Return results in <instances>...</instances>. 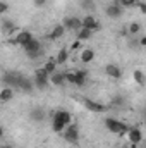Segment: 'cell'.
Returning <instances> with one entry per match:
<instances>
[{"instance_id": "cell-5", "label": "cell", "mask_w": 146, "mask_h": 148, "mask_svg": "<svg viewBox=\"0 0 146 148\" xmlns=\"http://www.w3.org/2000/svg\"><path fill=\"white\" fill-rule=\"evenodd\" d=\"M105 127L108 129L110 133H113V134H122V133L127 131V126L124 122H120L117 119H112V117H107L105 119Z\"/></svg>"}, {"instance_id": "cell-8", "label": "cell", "mask_w": 146, "mask_h": 148, "mask_svg": "<svg viewBox=\"0 0 146 148\" xmlns=\"http://www.w3.org/2000/svg\"><path fill=\"white\" fill-rule=\"evenodd\" d=\"M105 12H107V16L112 17V19H119V17L122 16L124 9L120 7V3H119V2H113V3H108V5H107Z\"/></svg>"}, {"instance_id": "cell-21", "label": "cell", "mask_w": 146, "mask_h": 148, "mask_svg": "<svg viewBox=\"0 0 146 148\" xmlns=\"http://www.w3.org/2000/svg\"><path fill=\"white\" fill-rule=\"evenodd\" d=\"M93 59H95V52H93L91 48H84V50L81 52V62H84V64H89Z\"/></svg>"}, {"instance_id": "cell-30", "label": "cell", "mask_w": 146, "mask_h": 148, "mask_svg": "<svg viewBox=\"0 0 146 148\" xmlns=\"http://www.w3.org/2000/svg\"><path fill=\"white\" fill-rule=\"evenodd\" d=\"M7 10H9V3L3 2V0H0V14H5Z\"/></svg>"}, {"instance_id": "cell-4", "label": "cell", "mask_w": 146, "mask_h": 148, "mask_svg": "<svg viewBox=\"0 0 146 148\" xmlns=\"http://www.w3.org/2000/svg\"><path fill=\"white\" fill-rule=\"evenodd\" d=\"M33 83H35V88H38V90H46V88H48V84H50V81H48V74L45 73L43 67H40V69L35 71Z\"/></svg>"}, {"instance_id": "cell-19", "label": "cell", "mask_w": 146, "mask_h": 148, "mask_svg": "<svg viewBox=\"0 0 146 148\" xmlns=\"http://www.w3.org/2000/svg\"><path fill=\"white\" fill-rule=\"evenodd\" d=\"M29 117H31V121L41 122V121H45V110L41 107H36V109H33V110L29 112Z\"/></svg>"}, {"instance_id": "cell-28", "label": "cell", "mask_w": 146, "mask_h": 148, "mask_svg": "<svg viewBox=\"0 0 146 148\" xmlns=\"http://www.w3.org/2000/svg\"><path fill=\"white\" fill-rule=\"evenodd\" d=\"M127 29H129V33H131V35H138V33L141 31V26H139L138 23H131Z\"/></svg>"}, {"instance_id": "cell-10", "label": "cell", "mask_w": 146, "mask_h": 148, "mask_svg": "<svg viewBox=\"0 0 146 148\" xmlns=\"http://www.w3.org/2000/svg\"><path fill=\"white\" fill-rule=\"evenodd\" d=\"M127 138L132 145H139L141 140H143V134H141V129L139 127H127Z\"/></svg>"}, {"instance_id": "cell-22", "label": "cell", "mask_w": 146, "mask_h": 148, "mask_svg": "<svg viewBox=\"0 0 146 148\" xmlns=\"http://www.w3.org/2000/svg\"><path fill=\"white\" fill-rule=\"evenodd\" d=\"M43 69H45V73L48 74V76H50L52 73H55V71H57V62H55V59L46 60V62H45V66H43Z\"/></svg>"}, {"instance_id": "cell-13", "label": "cell", "mask_w": 146, "mask_h": 148, "mask_svg": "<svg viewBox=\"0 0 146 148\" xmlns=\"http://www.w3.org/2000/svg\"><path fill=\"white\" fill-rule=\"evenodd\" d=\"M105 74L112 79H120L122 77V69L115 64H108V66H105Z\"/></svg>"}, {"instance_id": "cell-7", "label": "cell", "mask_w": 146, "mask_h": 148, "mask_svg": "<svg viewBox=\"0 0 146 148\" xmlns=\"http://www.w3.org/2000/svg\"><path fill=\"white\" fill-rule=\"evenodd\" d=\"M64 29H71V31H79L83 26H81V19L74 17V16H67L64 17Z\"/></svg>"}, {"instance_id": "cell-11", "label": "cell", "mask_w": 146, "mask_h": 148, "mask_svg": "<svg viewBox=\"0 0 146 148\" xmlns=\"http://www.w3.org/2000/svg\"><path fill=\"white\" fill-rule=\"evenodd\" d=\"M48 81H50V84H53V86H64L67 81H65V74L60 73V71H55V73H52L48 76Z\"/></svg>"}, {"instance_id": "cell-9", "label": "cell", "mask_w": 146, "mask_h": 148, "mask_svg": "<svg viewBox=\"0 0 146 148\" xmlns=\"http://www.w3.org/2000/svg\"><path fill=\"white\" fill-rule=\"evenodd\" d=\"M83 103H84V107H86L88 110L98 112V114H102V112H105L107 109H108L107 105H103V103H100V102H95V100H89V98L83 100Z\"/></svg>"}, {"instance_id": "cell-1", "label": "cell", "mask_w": 146, "mask_h": 148, "mask_svg": "<svg viewBox=\"0 0 146 148\" xmlns=\"http://www.w3.org/2000/svg\"><path fill=\"white\" fill-rule=\"evenodd\" d=\"M71 119H72L71 112L57 110L53 115H52V129H53L55 133H62V131L65 129V126L71 124Z\"/></svg>"}, {"instance_id": "cell-6", "label": "cell", "mask_w": 146, "mask_h": 148, "mask_svg": "<svg viewBox=\"0 0 146 148\" xmlns=\"http://www.w3.org/2000/svg\"><path fill=\"white\" fill-rule=\"evenodd\" d=\"M64 140L67 143H72V145H76L79 141V127H77V124L65 126V129H64Z\"/></svg>"}, {"instance_id": "cell-26", "label": "cell", "mask_w": 146, "mask_h": 148, "mask_svg": "<svg viewBox=\"0 0 146 148\" xmlns=\"http://www.w3.org/2000/svg\"><path fill=\"white\" fill-rule=\"evenodd\" d=\"M124 103H126L124 95H115V97H112V105H113V107H122Z\"/></svg>"}, {"instance_id": "cell-27", "label": "cell", "mask_w": 146, "mask_h": 148, "mask_svg": "<svg viewBox=\"0 0 146 148\" xmlns=\"http://www.w3.org/2000/svg\"><path fill=\"white\" fill-rule=\"evenodd\" d=\"M119 3L122 9H131V7L138 5V0H119Z\"/></svg>"}, {"instance_id": "cell-3", "label": "cell", "mask_w": 146, "mask_h": 148, "mask_svg": "<svg viewBox=\"0 0 146 148\" xmlns=\"http://www.w3.org/2000/svg\"><path fill=\"white\" fill-rule=\"evenodd\" d=\"M23 79V74L17 71H7L2 74V83L7 88H19V83Z\"/></svg>"}, {"instance_id": "cell-38", "label": "cell", "mask_w": 146, "mask_h": 148, "mask_svg": "<svg viewBox=\"0 0 146 148\" xmlns=\"http://www.w3.org/2000/svg\"><path fill=\"white\" fill-rule=\"evenodd\" d=\"M115 2H119V0H115Z\"/></svg>"}, {"instance_id": "cell-24", "label": "cell", "mask_w": 146, "mask_h": 148, "mask_svg": "<svg viewBox=\"0 0 146 148\" xmlns=\"http://www.w3.org/2000/svg\"><path fill=\"white\" fill-rule=\"evenodd\" d=\"M67 59H69V52H67L65 48H62V50L57 53L55 62H57V64H65V62H67Z\"/></svg>"}, {"instance_id": "cell-31", "label": "cell", "mask_w": 146, "mask_h": 148, "mask_svg": "<svg viewBox=\"0 0 146 148\" xmlns=\"http://www.w3.org/2000/svg\"><path fill=\"white\" fill-rule=\"evenodd\" d=\"M79 47H81V41H79V40H76L72 45H71V50H77Z\"/></svg>"}, {"instance_id": "cell-33", "label": "cell", "mask_w": 146, "mask_h": 148, "mask_svg": "<svg viewBox=\"0 0 146 148\" xmlns=\"http://www.w3.org/2000/svg\"><path fill=\"white\" fill-rule=\"evenodd\" d=\"M139 5V10H141V14H146V5L145 3H138Z\"/></svg>"}, {"instance_id": "cell-12", "label": "cell", "mask_w": 146, "mask_h": 148, "mask_svg": "<svg viewBox=\"0 0 146 148\" xmlns=\"http://www.w3.org/2000/svg\"><path fill=\"white\" fill-rule=\"evenodd\" d=\"M81 26L86 28V29H89V31H96V29H100V24H98V21H96L93 16H86L84 19H81Z\"/></svg>"}, {"instance_id": "cell-18", "label": "cell", "mask_w": 146, "mask_h": 148, "mask_svg": "<svg viewBox=\"0 0 146 148\" xmlns=\"http://www.w3.org/2000/svg\"><path fill=\"white\" fill-rule=\"evenodd\" d=\"M64 33H65V29H64V26L62 24H59V26H55L50 33H48V40H52V41H55V40H59V38L64 36Z\"/></svg>"}, {"instance_id": "cell-20", "label": "cell", "mask_w": 146, "mask_h": 148, "mask_svg": "<svg viewBox=\"0 0 146 148\" xmlns=\"http://www.w3.org/2000/svg\"><path fill=\"white\" fill-rule=\"evenodd\" d=\"M14 98V88H2V91H0V102H9V100H12Z\"/></svg>"}, {"instance_id": "cell-34", "label": "cell", "mask_w": 146, "mask_h": 148, "mask_svg": "<svg viewBox=\"0 0 146 148\" xmlns=\"http://www.w3.org/2000/svg\"><path fill=\"white\" fill-rule=\"evenodd\" d=\"M145 45H146V38L141 36V38H139V47H145Z\"/></svg>"}, {"instance_id": "cell-2", "label": "cell", "mask_w": 146, "mask_h": 148, "mask_svg": "<svg viewBox=\"0 0 146 148\" xmlns=\"http://www.w3.org/2000/svg\"><path fill=\"white\" fill-rule=\"evenodd\" d=\"M23 48H24V52H26V55L29 59H38V57L43 55V45H41V41L36 40V38H31Z\"/></svg>"}, {"instance_id": "cell-16", "label": "cell", "mask_w": 146, "mask_h": 148, "mask_svg": "<svg viewBox=\"0 0 146 148\" xmlns=\"http://www.w3.org/2000/svg\"><path fill=\"white\" fill-rule=\"evenodd\" d=\"M19 90L24 91V93H31V91L35 90V83H33V79L23 76V79H21V83H19Z\"/></svg>"}, {"instance_id": "cell-37", "label": "cell", "mask_w": 146, "mask_h": 148, "mask_svg": "<svg viewBox=\"0 0 146 148\" xmlns=\"http://www.w3.org/2000/svg\"><path fill=\"white\" fill-rule=\"evenodd\" d=\"M0 148H10V147H0Z\"/></svg>"}, {"instance_id": "cell-17", "label": "cell", "mask_w": 146, "mask_h": 148, "mask_svg": "<svg viewBox=\"0 0 146 148\" xmlns=\"http://www.w3.org/2000/svg\"><path fill=\"white\" fill-rule=\"evenodd\" d=\"M31 38H33V35H31L29 31H26V29H24V31H19V33H17V36L14 38V40H16V45L24 47V45H26Z\"/></svg>"}, {"instance_id": "cell-14", "label": "cell", "mask_w": 146, "mask_h": 148, "mask_svg": "<svg viewBox=\"0 0 146 148\" xmlns=\"http://www.w3.org/2000/svg\"><path fill=\"white\" fill-rule=\"evenodd\" d=\"M86 79H88V71H83V69L74 71V84L76 86H84Z\"/></svg>"}, {"instance_id": "cell-29", "label": "cell", "mask_w": 146, "mask_h": 148, "mask_svg": "<svg viewBox=\"0 0 146 148\" xmlns=\"http://www.w3.org/2000/svg\"><path fill=\"white\" fill-rule=\"evenodd\" d=\"M81 7L86 10H93L95 9V2L93 0H81Z\"/></svg>"}, {"instance_id": "cell-15", "label": "cell", "mask_w": 146, "mask_h": 148, "mask_svg": "<svg viewBox=\"0 0 146 148\" xmlns=\"http://www.w3.org/2000/svg\"><path fill=\"white\" fill-rule=\"evenodd\" d=\"M0 31H2L3 35H12V33H16V31H17V28H16V24H14L12 21L3 19V21H2V24H0Z\"/></svg>"}, {"instance_id": "cell-23", "label": "cell", "mask_w": 146, "mask_h": 148, "mask_svg": "<svg viewBox=\"0 0 146 148\" xmlns=\"http://www.w3.org/2000/svg\"><path fill=\"white\" fill-rule=\"evenodd\" d=\"M91 35H93V31H89V29H86V28H81V29L76 33V36H77V40H79V41L89 40V38H91Z\"/></svg>"}, {"instance_id": "cell-35", "label": "cell", "mask_w": 146, "mask_h": 148, "mask_svg": "<svg viewBox=\"0 0 146 148\" xmlns=\"http://www.w3.org/2000/svg\"><path fill=\"white\" fill-rule=\"evenodd\" d=\"M3 136V127H0V138Z\"/></svg>"}, {"instance_id": "cell-32", "label": "cell", "mask_w": 146, "mask_h": 148, "mask_svg": "<svg viewBox=\"0 0 146 148\" xmlns=\"http://www.w3.org/2000/svg\"><path fill=\"white\" fill-rule=\"evenodd\" d=\"M45 2H46V0H35V5H36V7H43Z\"/></svg>"}, {"instance_id": "cell-36", "label": "cell", "mask_w": 146, "mask_h": 148, "mask_svg": "<svg viewBox=\"0 0 146 148\" xmlns=\"http://www.w3.org/2000/svg\"><path fill=\"white\" fill-rule=\"evenodd\" d=\"M119 148H131V147H119ZM132 148H136V145H134Z\"/></svg>"}, {"instance_id": "cell-25", "label": "cell", "mask_w": 146, "mask_h": 148, "mask_svg": "<svg viewBox=\"0 0 146 148\" xmlns=\"http://www.w3.org/2000/svg\"><path fill=\"white\" fill-rule=\"evenodd\" d=\"M132 77H134V81H136L139 86H143V84H145V73H143V71H139V69H138V71H134V73H132Z\"/></svg>"}]
</instances>
